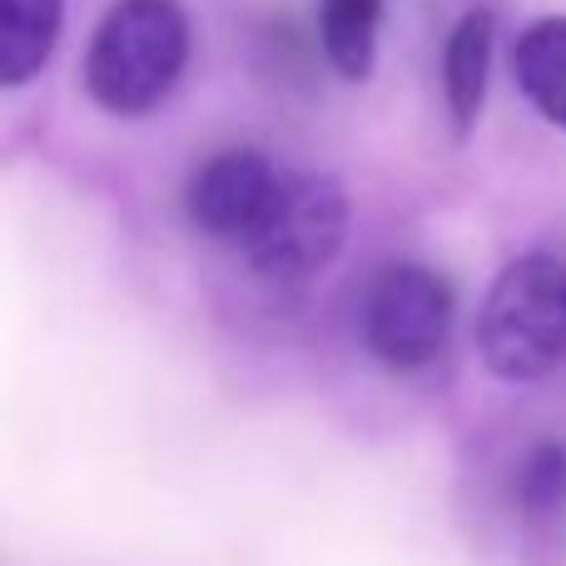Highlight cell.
Returning <instances> with one entry per match:
<instances>
[{
  "mask_svg": "<svg viewBox=\"0 0 566 566\" xmlns=\"http://www.w3.org/2000/svg\"><path fill=\"white\" fill-rule=\"evenodd\" d=\"M189 60L179 0H115L85 55V90L109 115H145L175 90Z\"/></svg>",
  "mask_w": 566,
  "mask_h": 566,
  "instance_id": "cell-1",
  "label": "cell"
},
{
  "mask_svg": "<svg viewBox=\"0 0 566 566\" xmlns=\"http://www.w3.org/2000/svg\"><path fill=\"white\" fill-rule=\"evenodd\" d=\"M482 363L502 382H537L566 358V259H512L478 318Z\"/></svg>",
  "mask_w": 566,
  "mask_h": 566,
  "instance_id": "cell-2",
  "label": "cell"
},
{
  "mask_svg": "<svg viewBox=\"0 0 566 566\" xmlns=\"http://www.w3.org/2000/svg\"><path fill=\"white\" fill-rule=\"evenodd\" d=\"M343 234H348V199H343L338 179L283 169L279 195L269 205L259 234L249 239L244 259L264 279L298 283L333 264V254L343 249Z\"/></svg>",
  "mask_w": 566,
  "mask_h": 566,
  "instance_id": "cell-3",
  "label": "cell"
},
{
  "mask_svg": "<svg viewBox=\"0 0 566 566\" xmlns=\"http://www.w3.org/2000/svg\"><path fill=\"white\" fill-rule=\"evenodd\" d=\"M452 333V289L422 264H392L363 298V343L398 373L428 368Z\"/></svg>",
  "mask_w": 566,
  "mask_h": 566,
  "instance_id": "cell-4",
  "label": "cell"
},
{
  "mask_svg": "<svg viewBox=\"0 0 566 566\" xmlns=\"http://www.w3.org/2000/svg\"><path fill=\"white\" fill-rule=\"evenodd\" d=\"M279 179L283 169L269 165L259 149H224L209 165H199L195 179H189L185 189L189 224L205 239H214V244H229L244 254L249 239L264 224L269 205H274Z\"/></svg>",
  "mask_w": 566,
  "mask_h": 566,
  "instance_id": "cell-5",
  "label": "cell"
},
{
  "mask_svg": "<svg viewBox=\"0 0 566 566\" xmlns=\"http://www.w3.org/2000/svg\"><path fill=\"white\" fill-rule=\"evenodd\" d=\"M488 70H492V15L468 10L452 25L448 50H442V90H448V115L458 135H468L488 99Z\"/></svg>",
  "mask_w": 566,
  "mask_h": 566,
  "instance_id": "cell-6",
  "label": "cell"
},
{
  "mask_svg": "<svg viewBox=\"0 0 566 566\" xmlns=\"http://www.w3.org/2000/svg\"><path fill=\"white\" fill-rule=\"evenodd\" d=\"M512 70H517L522 95L542 109V119L566 129V15H547L522 30Z\"/></svg>",
  "mask_w": 566,
  "mask_h": 566,
  "instance_id": "cell-7",
  "label": "cell"
},
{
  "mask_svg": "<svg viewBox=\"0 0 566 566\" xmlns=\"http://www.w3.org/2000/svg\"><path fill=\"white\" fill-rule=\"evenodd\" d=\"M65 0H0V85H25L60 40Z\"/></svg>",
  "mask_w": 566,
  "mask_h": 566,
  "instance_id": "cell-8",
  "label": "cell"
},
{
  "mask_svg": "<svg viewBox=\"0 0 566 566\" xmlns=\"http://www.w3.org/2000/svg\"><path fill=\"white\" fill-rule=\"evenodd\" d=\"M378 20L382 0H318V35L323 55L343 80H368L378 60Z\"/></svg>",
  "mask_w": 566,
  "mask_h": 566,
  "instance_id": "cell-9",
  "label": "cell"
},
{
  "mask_svg": "<svg viewBox=\"0 0 566 566\" xmlns=\"http://www.w3.org/2000/svg\"><path fill=\"white\" fill-rule=\"evenodd\" d=\"M562 492H566V448L542 442L537 452H527V462H522V472H517V497H522V507L542 512V507H552Z\"/></svg>",
  "mask_w": 566,
  "mask_h": 566,
  "instance_id": "cell-10",
  "label": "cell"
}]
</instances>
